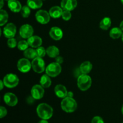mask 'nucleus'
<instances>
[{"instance_id": "nucleus-1", "label": "nucleus", "mask_w": 123, "mask_h": 123, "mask_svg": "<svg viewBox=\"0 0 123 123\" xmlns=\"http://www.w3.org/2000/svg\"><path fill=\"white\" fill-rule=\"evenodd\" d=\"M37 115L42 120H49L52 117L53 108L47 103H42L38 105L36 109Z\"/></svg>"}, {"instance_id": "nucleus-2", "label": "nucleus", "mask_w": 123, "mask_h": 123, "mask_svg": "<svg viewBox=\"0 0 123 123\" xmlns=\"http://www.w3.org/2000/svg\"><path fill=\"white\" fill-rule=\"evenodd\" d=\"M77 102L73 97H66L61 102V109L67 113H72L77 109Z\"/></svg>"}, {"instance_id": "nucleus-3", "label": "nucleus", "mask_w": 123, "mask_h": 123, "mask_svg": "<svg viewBox=\"0 0 123 123\" xmlns=\"http://www.w3.org/2000/svg\"><path fill=\"white\" fill-rule=\"evenodd\" d=\"M77 84L80 90L85 91L91 87L92 84V79L91 77L88 74H82L78 76Z\"/></svg>"}, {"instance_id": "nucleus-4", "label": "nucleus", "mask_w": 123, "mask_h": 123, "mask_svg": "<svg viewBox=\"0 0 123 123\" xmlns=\"http://www.w3.org/2000/svg\"><path fill=\"white\" fill-rule=\"evenodd\" d=\"M2 80L5 86L8 88H13L16 87L19 82V79L18 76L13 73H8L6 74Z\"/></svg>"}, {"instance_id": "nucleus-5", "label": "nucleus", "mask_w": 123, "mask_h": 123, "mask_svg": "<svg viewBox=\"0 0 123 123\" xmlns=\"http://www.w3.org/2000/svg\"><path fill=\"white\" fill-rule=\"evenodd\" d=\"M61 64L56 62H52L49 64L46 68V73L52 78H55L61 73Z\"/></svg>"}, {"instance_id": "nucleus-6", "label": "nucleus", "mask_w": 123, "mask_h": 123, "mask_svg": "<svg viewBox=\"0 0 123 123\" xmlns=\"http://www.w3.org/2000/svg\"><path fill=\"white\" fill-rule=\"evenodd\" d=\"M32 68L36 73H42L46 70L45 62L43 58L37 56L31 62Z\"/></svg>"}, {"instance_id": "nucleus-7", "label": "nucleus", "mask_w": 123, "mask_h": 123, "mask_svg": "<svg viewBox=\"0 0 123 123\" xmlns=\"http://www.w3.org/2000/svg\"><path fill=\"white\" fill-rule=\"evenodd\" d=\"M36 19L38 23L42 25H45L50 21V16L47 11L40 10L36 13Z\"/></svg>"}, {"instance_id": "nucleus-8", "label": "nucleus", "mask_w": 123, "mask_h": 123, "mask_svg": "<svg viewBox=\"0 0 123 123\" xmlns=\"http://www.w3.org/2000/svg\"><path fill=\"white\" fill-rule=\"evenodd\" d=\"M18 69L22 73H28L32 68L31 62L27 58H21L18 61L17 64Z\"/></svg>"}, {"instance_id": "nucleus-9", "label": "nucleus", "mask_w": 123, "mask_h": 123, "mask_svg": "<svg viewBox=\"0 0 123 123\" xmlns=\"http://www.w3.org/2000/svg\"><path fill=\"white\" fill-rule=\"evenodd\" d=\"M34 29L29 24H24L19 29V35L23 38H28L33 36Z\"/></svg>"}, {"instance_id": "nucleus-10", "label": "nucleus", "mask_w": 123, "mask_h": 123, "mask_svg": "<svg viewBox=\"0 0 123 123\" xmlns=\"http://www.w3.org/2000/svg\"><path fill=\"white\" fill-rule=\"evenodd\" d=\"M16 26L13 23H8L3 28V34L7 38H13L16 33Z\"/></svg>"}, {"instance_id": "nucleus-11", "label": "nucleus", "mask_w": 123, "mask_h": 123, "mask_svg": "<svg viewBox=\"0 0 123 123\" xmlns=\"http://www.w3.org/2000/svg\"><path fill=\"white\" fill-rule=\"evenodd\" d=\"M44 94V88L41 85H34L32 87L31 90V96L34 98L35 100L41 99L43 97Z\"/></svg>"}, {"instance_id": "nucleus-12", "label": "nucleus", "mask_w": 123, "mask_h": 123, "mask_svg": "<svg viewBox=\"0 0 123 123\" xmlns=\"http://www.w3.org/2000/svg\"><path fill=\"white\" fill-rule=\"evenodd\" d=\"M4 101L7 105L9 106H14L18 104V99L14 94L12 92H7L4 96Z\"/></svg>"}, {"instance_id": "nucleus-13", "label": "nucleus", "mask_w": 123, "mask_h": 123, "mask_svg": "<svg viewBox=\"0 0 123 123\" xmlns=\"http://www.w3.org/2000/svg\"><path fill=\"white\" fill-rule=\"evenodd\" d=\"M78 2L77 0H62L61 7L64 10L72 11L76 7Z\"/></svg>"}, {"instance_id": "nucleus-14", "label": "nucleus", "mask_w": 123, "mask_h": 123, "mask_svg": "<svg viewBox=\"0 0 123 123\" xmlns=\"http://www.w3.org/2000/svg\"><path fill=\"white\" fill-rule=\"evenodd\" d=\"M49 36L54 40H60L63 37V32L60 28L53 26L49 31Z\"/></svg>"}, {"instance_id": "nucleus-15", "label": "nucleus", "mask_w": 123, "mask_h": 123, "mask_svg": "<svg viewBox=\"0 0 123 123\" xmlns=\"http://www.w3.org/2000/svg\"><path fill=\"white\" fill-rule=\"evenodd\" d=\"M27 42L29 46H30L31 48H36V49L41 46L42 44V39L41 37L37 36H32L28 38Z\"/></svg>"}, {"instance_id": "nucleus-16", "label": "nucleus", "mask_w": 123, "mask_h": 123, "mask_svg": "<svg viewBox=\"0 0 123 123\" xmlns=\"http://www.w3.org/2000/svg\"><path fill=\"white\" fill-rule=\"evenodd\" d=\"M54 91H55V95L58 97L61 98H64L67 97V92H68L66 86L61 84L56 85L54 88Z\"/></svg>"}, {"instance_id": "nucleus-17", "label": "nucleus", "mask_w": 123, "mask_h": 123, "mask_svg": "<svg viewBox=\"0 0 123 123\" xmlns=\"http://www.w3.org/2000/svg\"><path fill=\"white\" fill-rule=\"evenodd\" d=\"M8 7L12 12L14 13H18L22 9V5L18 0H8Z\"/></svg>"}, {"instance_id": "nucleus-18", "label": "nucleus", "mask_w": 123, "mask_h": 123, "mask_svg": "<svg viewBox=\"0 0 123 123\" xmlns=\"http://www.w3.org/2000/svg\"><path fill=\"white\" fill-rule=\"evenodd\" d=\"M62 8L61 7H59V6H54V7H51L49 10V14H50V17L54 19H58L61 17L62 14Z\"/></svg>"}, {"instance_id": "nucleus-19", "label": "nucleus", "mask_w": 123, "mask_h": 123, "mask_svg": "<svg viewBox=\"0 0 123 123\" xmlns=\"http://www.w3.org/2000/svg\"><path fill=\"white\" fill-rule=\"evenodd\" d=\"M92 68V64L88 61H84L80 65L79 71L82 74H88L91 71Z\"/></svg>"}, {"instance_id": "nucleus-20", "label": "nucleus", "mask_w": 123, "mask_h": 123, "mask_svg": "<svg viewBox=\"0 0 123 123\" xmlns=\"http://www.w3.org/2000/svg\"><path fill=\"white\" fill-rule=\"evenodd\" d=\"M46 54L50 58H56L60 55V50L55 46H50L46 49Z\"/></svg>"}, {"instance_id": "nucleus-21", "label": "nucleus", "mask_w": 123, "mask_h": 123, "mask_svg": "<svg viewBox=\"0 0 123 123\" xmlns=\"http://www.w3.org/2000/svg\"><path fill=\"white\" fill-rule=\"evenodd\" d=\"M40 84L44 88H48L50 87L52 84L50 77L47 74L42 75L40 79Z\"/></svg>"}, {"instance_id": "nucleus-22", "label": "nucleus", "mask_w": 123, "mask_h": 123, "mask_svg": "<svg viewBox=\"0 0 123 123\" xmlns=\"http://www.w3.org/2000/svg\"><path fill=\"white\" fill-rule=\"evenodd\" d=\"M123 31L120 29V27H114L109 32V36L113 39H118L121 37Z\"/></svg>"}, {"instance_id": "nucleus-23", "label": "nucleus", "mask_w": 123, "mask_h": 123, "mask_svg": "<svg viewBox=\"0 0 123 123\" xmlns=\"http://www.w3.org/2000/svg\"><path fill=\"white\" fill-rule=\"evenodd\" d=\"M27 6L31 9H38L43 6L42 0H27Z\"/></svg>"}, {"instance_id": "nucleus-24", "label": "nucleus", "mask_w": 123, "mask_h": 123, "mask_svg": "<svg viewBox=\"0 0 123 123\" xmlns=\"http://www.w3.org/2000/svg\"><path fill=\"white\" fill-rule=\"evenodd\" d=\"M111 26V20L109 17H105L100 21L99 26L102 30H108Z\"/></svg>"}, {"instance_id": "nucleus-25", "label": "nucleus", "mask_w": 123, "mask_h": 123, "mask_svg": "<svg viewBox=\"0 0 123 123\" xmlns=\"http://www.w3.org/2000/svg\"><path fill=\"white\" fill-rule=\"evenodd\" d=\"M24 55L26 58L28 59H34L37 56L36 50L34 49L33 48H28L25 50H24Z\"/></svg>"}, {"instance_id": "nucleus-26", "label": "nucleus", "mask_w": 123, "mask_h": 123, "mask_svg": "<svg viewBox=\"0 0 123 123\" xmlns=\"http://www.w3.org/2000/svg\"><path fill=\"white\" fill-rule=\"evenodd\" d=\"M8 20V14L4 10L1 9L0 10V26H2L7 24Z\"/></svg>"}, {"instance_id": "nucleus-27", "label": "nucleus", "mask_w": 123, "mask_h": 123, "mask_svg": "<svg viewBox=\"0 0 123 123\" xmlns=\"http://www.w3.org/2000/svg\"><path fill=\"white\" fill-rule=\"evenodd\" d=\"M20 12L23 18H27L30 15L31 10H30V8L28 6H24L22 7V9Z\"/></svg>"}, {"instance_id": "nucleus-28", "label": "nucleus", "mask_w": 123, "mask_h": 123, "mask_svg": "<svg viewBox=\"0 0 123 123\" xmlns=\"http://www.w3.org/2000/svg\"><path fill=\"white\" fill-rule=\"evenodd\" d=\"M28 46L29 44L28 43L27 41H25V40H21L20 42H19L18 43V49H19L20 50H25L26 49H27L28 48Z\"/></svg>"}, {"instance_id": "nucleus-29", "label": "nucleus", "mask_w": 123, "mask_h": 123, "mask_svg": "<svg viewBox=\"0 0 123 123\" xmlns=\"http://www.w3.org/2000/svg\"><path fill=\"white\" fill-rule=\"evenodd\" d=\"M36 50L38 57L43 58L44 56H45L46 54V49H44V48L42 46H40L37 48Z\"/></svg>"}, {"instance_id": "nucleus-30", "label": "nucleus", "mask_w": 123, "mask_h": 123, "mask_svg": "<svg viewBox=\"0 0 123 123\" xmlns=\"http://www.w3.org/2000/svg\"><path fill=\"white\" fill-rule=\"evenodd\" d=\"M7 45L10 48H14L18 46V43L16 42V40L14 38H8L7 40Z\"/></svg>"}, {"instance_id": "nucleus-31", "label": "nucleus", "mask_w": 123, "mask_h": 123, "mask_svg": "<svg viewBox=\"0 0 123 123\" xmlns=\"http://www.w3.org/2000/svg\"><path fill=\"white\" fill-rule=\"evenodd\" d=\"M61 17H62V19H64L66 21H67V20H69L72 18V13L70 11L64 10Z\"/></svg>"}, {"instance_id": "nucleus-32", "label": "nucleus", "mask_w": 123, "mask_h": 123, "mask_svg": "<svg viewBox=\"0 0 123 123\" xmlns=\"http://www.w3.org/2000/svg\"><path fill=\"white\" fill-rule=\"evenodd\" d=\"M7 114V111L6 108L3 106L0 107V118H2L6 117Z\"/></svg>"}, {"instance_id": "nucleus-33", "label": "nucleus", "mask_w": 123, "mask_h": 123, "mask_svg": "<svg viewBox=\"0 0 123 123\" xmlns=\"http://www.w3.org/2000/svg\"><path fill=\"white\" fill-rule=\"evenodd\" d=\"M91 123H104V121L100 117L96 116L92 118Z\"/></svg>"}, {"instance_id": "nucleus-34", "label": "nucleus", "mask_w": 123, "mask_h": 123, "mask_svg": "<svg viewBox=\"0 0 123 123\" xmlns=\"http://www.w3.org/2000/svg\"><path fill=\"white\" fill-rule=\"evenodd\" d=\"M55 61H56V62H58V64H62V62H63V58H62V56L58 55V56H56V57L55 58Z\"/></svg>"}, {"instance_id": "nucleus-35", "label": "nucleus", "mask_w": 123, "mask_h": 123, "mask_svg": "<svg viewBox=\"0 0 123 123\" xmlns=\"http://www.w3.org/2000/svg\"><path fill=\"white\" fill-rule=\"evenodd\" d=\"M67 97H73V93L72 91H68L67 94Z\"/></svg>"}, {"instance_id": "nucleus-36", "label": "nucleus", "mask_w": 123, "mask_h": 123, "mask_svg": "<svg viewBox=\"0 0 123 123\" xmlns=\"http://www.w3.org/2000/svg\"><path fill=\"white\" fill-rule=\"evenodd\" d=\"M0 85H1V90H2L4 86H5L4 84V82H3V80H0Z\"/></svg>"}, {"instance_id": "nucleus-37", "label": "nucleus", "mask_w": 123, "mask_h": 123, "mask_svg": "<svg viewBox=\"0 0 123 123\" xmlns=\"http://www.w3.org/2000/svg\"><path fill=\"white\" fill-rule=\"evenodd\" d=\"M38 123H49L48 121H47L46 120H40V121H38Z\"/></svg>"}, {"instance_id": "nucleus-38", "label": "nucleus", "mask_w": 123, "mask_h": 123, "mask_svg": "<svg viewBox=\"0 0 123 123\" xmlns=\"http://www.w3.org/2000/svg\"><path fill=\"white\" fill-rule=\"evenodd\" d=\"M120 29H121V30L123 31V21H121V22L120 23Z\"/></svg>"}, {"instance_id": "nucleus-39", "label": "nucleus", "mask_w": 123, "mask_h": 123, "mask_svg": "<svg viewBox=\"0 0 123 123\" xmlns=\"http://www.w3.org/2000/svg\"><path fill=\"white\" fill-rule=\"evenodd\" d=\"M4 6V1L3 0H1V7H0V8H1V9H2V7H3Z\"/></svg>"}, {"instance_id": "nucleus-40", "label": "nucleus", "mask_w": 123, "mask_h": 123, "mask_svg": "<svg viewBox=\"0 0 123 123\" xmlns=\"http://www.w3.org/2000/svg\"><path fill=\"white\" fill-rule=\"evenodd\" d=\"M121 112H122V114H123V106H122V108H121Z\"/></svg>"}, {"instance_id": "nucleus-41", "label": "nucleus", "mask_w": 123, "mask_h": 123, "mask_svg": "<svg viewBox=\"0 0 123 123\" xmlns=\"http://www.w3.org/2000/svg\"><path fill=\"white\" fill-rule=\"evenodd\" d=\"M121 39H122V41H123V34H122V36H121Z\"/></svg>"}, {"instance_id": "nucleus-42", "label": "nucleus", "mask_w": 123, "mask_h": 123, "mask_svg": "<svg viewBox=\"0 0 123 123\" xmlns=\"http://www.w3.org/2000/svg\"><path fill=\"white\" fill-rule=\"evenodd\" d=\"M121 2L122 3V4L123 5V0H121Z\"/></svg>"}, {"instance_id": "nucleus-43", "label": "nucleus", "mask_w": 123, "mask_h": 123, "mask_svg": "<svg viewBox=\"0 0 123 123\" xmlns=\"http://www.w3.org/2000/svg\"><path fill=\"white\" fill-rule=\"evenodd\" d=\"M7 1H8V0H7Z\"/></svg>"}, {"instance_id": "nucleus-44", "label": "nucleus", "mask_w": 123, "mask_h": 123, "mask_svg": "<svg viewBox=\"0 0 123 123\" xmlns=\"http://www.w3.org/2000/svg\"></svg>"}]
</instances>
